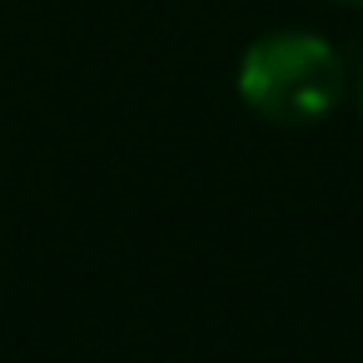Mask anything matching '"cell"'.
Wrapping results in <instances>:
<instances>
[{"instance_id": "cell-1", "label": "cell", "mask_w": 363, "mask_h": 363, "mask_svg": "<svg viewBox=\"0 0 363 363\" xmlns=\"http://www.w3.org/2000/svg\"><path fill=\"white\" fill-rule=\"evenodd\" d=\"M343 95V60L313 30H274L239 60V100L269 125H313Z\"/></svg>"}, {"instance_id": "cell-2", "label": "cell", "mask_w": 363, "mask_h": 363, "mask_svg": "<svg viewBox=\"0 0 363 363\" xmlns=\"http://www.w3.org/2000/svg\"><path fill=\"white\" fill-rule=\"evenodd\" d=\"M358 105H363V85H358Z\"/></svg>"}]
</instances>
